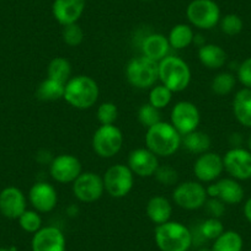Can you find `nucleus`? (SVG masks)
I'll use <instances>...</instances> for the list:
<instances>
[{
    "label": "nucleus",
    "mask_w": 251,
    "mask_h": 251,
    "mask_svg": "<svg viewBox=\"0 0 251 251\" xmlns=\"http://www.w3.org/2000/svg\"><path fill=\"white\" fill-rule=\"evenodd\" d=\"M182 136L174 128L170 122L160 121L147 129L146 146L156 156L174 155L180 149Z\"/></svg>",
    "instance_id": "1"
},
{
    "label": "nucleus",
    "mask_w": 251,
    "mask_h": 251,
    "mask_svg": "<svg viewBox=\"0 0 251 251\" xmlns=\"http://www.w3.org/2000/svg\"><path fill=\"white\" fill-rule=\"evenodd\" d=\"M155 244L160 251H188L194 244V234L180 222L169 221L156 226Z\"/></svg>",
    "instance_id": "2"
},
{
    "label": "nucleus",
    "mask_w": 251,
    "mask_h": 251,
    "mask_svg": "<svg viewBox=\"0 0 251 251\" xmlns=\"http://www.w3.org/2000/svg\"><path fill=\"white\" fill-rule=\"evenodd\" d=\"M99 95H100L99 85L91 76L76 75L67 81L63 99L72 107L78 110H88L95 105Z\"/></svg>",
    "instance_id": "3"
},
{
    "label": "nucleus",
    "mask_w": 251,
    "mask_h": 251,
    "mask_svg": "<svg viewBox=\"0 0 251 251\" xmlns=\"http://www.w3.org/2000/svg\"><path fill=\"white\" fill-rule=\"evenodd\" d=\"M159 80L173 93L186 90L191 83V69L180 57L168 55L158 63Z\"/></svg>",
    "instance_id": "4"
},
{
    "label": "nucleus",
    "mask_w": 251,
    "mask_h": 251,
    "mask_svg": "<svg viewBox=\"0 0 251 251\" xmlns=\"http://www.w3.org/2000/svg\"><path fill=\"white\" fill-rule=\"evenodd\" d=\"M126 78L134 88L151 89L159 79L158 63L144 55L133 58L126 67Z\"/></svg>",
    "instance_id": "5"
},
{
    "label": "nucleus",
    "mask_w": 251,
    "mask_h": 251,
    "mask_svg": "<svg viewBox=\"0 0 251 251\" xmlns=\"http://www.w3.org/2000/svg\"><path fill=\"white\" fill-rule=\"evenodd\" d=\"M186 16L195 27L211 30L221 21V9L214 0H192L186 9Z\"/></svg>",
    "instance_id": "6"
},
{
    "label": "nucleus",
    "mask_w": 251,
    "mask_h": 251,
    "mask_svg": "<svg viewBox=\"0 0 251 251\" xmlns=\"http://www.w3.org/2000/svg\"><path fill=\"white\" fill-rule=\"evenodd\" d=\"M105 191L113 199H123L132 191L134 185V174L128 165L116 164L106 170L102 177Z\"/></svg>",
    "instance_id": "7"
},
{
    "label": "nucleus",
    "mask_w": 251,
    "mask_h": 251,
    "mask_svg": "<svg viewBox=\"0 0 251 251\" xmlns=\"http://www.w3.org/2000/svg\"><path fill=\"white\" fill-rule=\"evenodd\" d=\"M122 146L123 134L115 125H101L93 136V149L100 158H113Z\"/></svg>",
    "instance_id": "8"
},
{
    "label": "nucleus",
    "mask_w": 251,
    "mask_h": 251,
    "mask_svg": "<svg viewBox=\"0 0 251 251\" xmlns=\"http://www.w3.org/2000/svg\"><path fill=\"white\" fill-rule=\"evenodd\" d=\"M173 200L180 208L196 211L204 207L208 200V195L206 187L200 181H185L175 187Z\"/></svg>",
    "instance_id": "9"
},
{
    "label": "nucleus",
    "mask_w": 251,
    "mask_h": 251,
    "mask_svg": "<svg viewBox=\"0 0 251 251\" xmlns=\"http://www.w3.org/2000/svg\"><path fill=\"white\" fill-rule=\"evenodd\" d=\"M200 122H201V113L194 102L178 101L174 105L170 113V123L181 136H186L196 131Z\"/></svg>",
    "instance_id": "10"
},
{
    "label": "nucleus",
    "mask_w": 251,
    "mask_h": 251,
    "mask_svg": "<svg viewBox=\"0 0 251 251\" xmlns=\"http://www.w3.org/2000/svg\"><path fill=\"white\" fill-rule=\"evenodd\" d=\"M73 194L84 203H93L100 200L105 192L103 180L100 175L91 171L81 173L73 182Z\"/></svg>",
    "instance_id": "11"
},
{
    "label": "nucleus",
    "mask_w": 251,
    "mask_h": 251,
    "mask_svg": "<svg viewBox=\"0 0 251 251\" xmlns=\"http://www.w3.org/2000/svg\"><path fill=\"white\" fill-rule=\"evenodd\" d=\"M224 170L235 180L245 181L251 178V151L248 149H230L223 156Z\"/></svg>",
    "instance_id": "12"
},
{
    "label": "nucleus",
    "mask_w": 251,
    "mask_h": 251,
    "mask_svg": "<svg viewBox=\"0 0 251 251\" xmlns=\"http://www.w3.org/2000/svg\"><path fill=\"white\" fill-rule=\"evenodd\" d=\"M81 171V163L72 154H60L55 156L50 165V174L59 183H73Z\"/></svg>",
    "instance_id": "13"
},
{
    "label": "nucleus",
    "mask_w": 251,
    "mask_h": 251,
    "mask_svg": "<svg viewBox=\"0 0 251 251\" xmlns=\"http://www.w3.org/2000/svg\"><path fill=\"white\" fill-rule=\"evenodd\" d=\"M207 195L226 204H238L244 199V188L238 180L233 177L221 178L206 187Z\"/></svg>",
    "instance_id": "14"
},
{
    "label": "nucleus",
    "mask_w": 251,
    "mask_h": 251,
    "mask_svg": "<svg viewBox=\"0 0 251 251\" xmlns=\"http://www.w3.org/2000/svg\"><path fill=\"white\" fill-rule=\"evenodd\" d=\"M223 171V156L213 151L199 155L194 164V174L200 182H213L221 177Z\"/></svg>",
    "instance_id": "15"
},
{
    "label": "nucleus",
    "mask_w": 251,
    "mask_h": 251,
    "mask_svg": "<svg viewBox=\"0 0 251 251\" xmlns=\"http://www.w3.org/2000/svg\"><path fill=\"white\" fill-rule=\"evenodd\" d=\"M32 251H67L66 236L57 226H42L31 241Z\"/></svg>",
    "instance_id": "16"
},
{
    "label": "nucleus",
    "mask_w": 251,
    "mask_h": 251,
    "mask_svg": "<svg viewBox=\"0 0 251 251\" xmlns=\"http://www.w3.org/2000/svg\"><path fill=\"white\" fill-rule=\"evenodd\" d=\"M28 201L38 213L52 212L58 203L57 190L45 181L36 182L28 191Z\"/></svg>",
    "instance_id": "17"
},
{
    "label": "nucleus",
    "mask_w": 251,
    "mask_h": 251,
    "mask_svg": "<svg viewBox=\"0 0 251 251\" xmlns=\"http://www.w3.org/2000/svg\"><path fill=\"white\" fill-rule=\"evenodd\" d=\"M27 201L20 188L9 186L0 192V213L5 218L19 219L26 211Z\"/></svg>",
    "instance_id": "18"
},
{
    "label": "nucleus",
    "mask_w": 251,
    "mask_h": 251,
    "mask_svg": "<svg viewBox=\"0 0 251 251\" xmlns=\"http://www.w3.org/2000/svg\"><path fill=\"white\" fill-rule=\"evenodd\" d=\"M128 168L139 177H151L159 168L158 156L148 148L134 149L128 155Z\"/></svg>",
    "instance_id": "19"
},
{
    "label": "nucleus",
    "mask_w": 251,
    "mask_h": 251,
    "mask_svg": "<svg viewBox=\"0 0 251 251\" xmlns=\"http://www.w3.org/2000/svg\"><path fill=\"white\" fill-rule=\"evenodd\" d=\"M86 6V0H54L52 5L53 18L62 26L78 23Z\"/></svg>",
    "instance_id": "20"
},
{
    "label": "nucleus",
    "mask_w": 251,
    "mask_h": 251,
    "mask_svg": "<svg viewBox=\"0 0 251 251\" xmlns=\"http://www.w3.org/2000/svg\"><path fill=\"white\" fill-rule=\"evenodd\" d=\"M170 43L168 37L161 33H151L143 40L142 43V52L144 57L159 63L161 59L169 55Z\"/></svg>",
    "instance_id": "21"
},
{
    "label": "nucleus",
    "mask_w": 251,
    "mask_h": 251,
    "mask_svg": "<svg viewBox=\"0 0 251 251\" xmlns=\"http://www.w3.org/2000/svg\"><path fill=\"white\" fill-rule=\"evenodd\" d=\"M146 213L151 222L156 226L170 221L173 214V206L170 201L164 196H153L148 201L146 207Z\"/></svg>",
    "instance_id": "22"
},
{
    "label": "nucleus",
    "mask_w": 251,
    "mask_h": 251,
    "mask_svg": "<svg viewBox=\"0 0 251 251\" xmlns=\"http://www.w3.org/2000/svg\"><path fill=\"white\" fill-rule=\"evenodd\" d=\"M226 52L218 45L207 43L202 45L199 50V59L207 69H221L226 63Z\"/></svg>",
    "instance_id": "23"
},
{
    "label": "nucleus",
    "mask_w": 251,
    "mask_h": 251,
    "mask_svg": "<svg viewBox=\"0 0 251 251\" xmlns=\"http://www.w3.org/2000/svg\"><path fill=\"white\" fill-rule=\"evenodd\" d=\"M233 112L240 125L251 128V89L244 88L235 94Z\"/></svg>",
    "instance_id": "24"
},
{
    "label": "nucleus",
    "mask_w": 251,
    "mask_h": 251,
    "mask_svg": "<svg viewBox=\"0 0 251 251\" xmlns=\"http://www.w3.org/2000/svg\"><path fill=\"white\" fill-rule=\"evenodd\" d=\"M168 40L174 50H185L195 42V32L187 24H177L170 30Z\"/></svg>",
    "instance_id": "25"
},
{
    "label": "nucleus",
    "mask_w": 251,
    "mask_h": 251,
    "mask_svg": "<svg viewBox=\"0 0 251 251\" xmlns=\"http://www.w3.org/2000/svg\"><path fill=\"white\" fill-rule=\"evenodd\" d=\"M211 138L207 133L204 132L196 131L191 132V133L182 136V142H181V146L185 147V149L187 151L192 154H196V155H201V154L207 153L211 148Z\"/></svg>",
    "instance_id": "26"
},
{
    "label": "nucleus",
    "mask_w": 251,
    "mask_h": 251,
    "mask_svg": "<svg viewBox=\"0 0 251 251\" xmlns=\"http://www.w3.org/2000/svg\"><path fill=\"white\" fill-rule=\"evenodd\" d=\"M244 241L240 234L235 230H224L216 240H213L212 251H243Z\"/></svg>",
    "instance_id": "27"
},
{
    "label": "nucleus",
    "mask_w": 251,
    "mask_h": 251,
    "mask_svg": "<svg viewBox=\"0 0 251 251\" xmlns=\"http://www.w3.org/2000/svg\"><path fill=\"white\" fill-rule=\"evenodd\" d=\"M66 84L47 78L38 85L36 96L42 101H57L64 98Z\"/></svg>",
    "instance_id": "28"
},
{
    "label": "nucleus",
    "mask_w": 251,
    "mask_h": 251,
    "mask_svg": "<svg viewBox=\"0 0 251 251\" xmlns=\"http://www.w3.org/2000/svg\"><path fill=\"white\" fill-rule=\"evenodd\" d=\"M47 75L48 78L67 84V81L72 78L71 62L64 57H54L47 67Z\"/></svg>",
    "instance_id": "29"
},
{
    "label": "nucleus",
    "mask_w": 251,
    "mask_h": 251,
    "mask_svg": "<svg viewBox=\"0 0 251 251\" xmlns=\"http://www.w3.org/2000/svg\"><path fill=\"white\" fill-rule=\"evenodd\" d=\"M235 84L236 79L233 74L229 72H222L213 78L211 83V89L216 95L226 96L233 91Z\"/></svg>",
    "instance_id": "30"
},
{
    "label": "nucleus",
    "mask_w": 251,
    "mask_h": 251,
    "mask_svg": "<svg viewBox=\"0 0 251 251\" xmlns=\"http://www.w3.org/2000/svg\"><path fill=\"white\" fill-rule=\"evenodd\" d=\"M171 99H173V91L163 84L154 85L149 93V103L158 110L165 108L171 102Z\"/></svg>",
    "instance_id": "31"
},
{
    "label": "nucleus",
    "mask_w": 251,
    "mask_h": 251,
    "mask_svg": "<svg viewBox=\"0 0 251 251\" xmlns=\"http://www.w3.org/2000/svg\"><path fill=\"white\" fill-rule=\"evenodd\" d=\"M18 221L21 229L25 230L26 233L35 234L36 231H38L42 228V218H41L40 213H38L37 211L26 209V211L19 217Z\"/></svg>",
    "instance_id": "32"
},
{
    "label": "nucleus",
    "mask_w": 251,
    "mask_h": 251,
    "mask_svg": "<svg viewBox=\"0 0 251 251\" xmlns=\"http://www.w3.org/2000/svg\"><path fill=\"white\" fill-rule=\"evenodd\" d=\"M138 121L144 128H151V126L156 125L161 121L160 110L151 106V103H144L138 110Z\"/></svg>",
    "instance_id": "33"
},
{
    "label": "nucleus",
    "mask_w": 251,
    "mask_h": 251,
    "mask_svg": "<svg viewBox=\"0 0 251 251\" xmlns=\"http://www.w3.org/2000/svg\"><path fill=\"white\" fill-rule=\"evenodd\" d=\"M224 231V226L219 218L209 217L206 221H203L200 226V234L203 236L206 240H216L219 235Z\"/></svg>",
    "instance_id": "34"
},
{
    "label": "nucleus",
    "mask_w": 251,
    "mask_h": 251,
    "mask_svg": "<svg viewBox=\"0 0 251 251\" xmlns=\"http://www.w3.org/2000/svg\"><path fill=\"white\" fill-rule=\"evenodd\" d=\"M62 40L69 47H76L80 45L84 40V31L78 23L71 24V25L63 26Z\"/></svg>",
    "instance_id": "35"
},
{
    "label": "nucleus",
    "mask_w": 251,
    "mask_h": 251,
    "mask_svg": "<svg viewBox=\"0 0 251 251\" xmlns=\"http://www.w3.org/2000/svg\"><path fill=\"white\" fill-rule=\"evenodd\" d=\"M221 30L222 32L228 36H236L243 31L244 23L241 18L236 14H226L224 18L221 19Z\"/></svg>",
    "instance_id": "36"
},
{
    "label": "nucleus",
    "mask_w": 251,
    "mask_h": 251,
    "mask_svg": "<svg viewBox=\"0 0 251 251\" xmlns=\"http://www.w3.org/2000/svg\"><path fill=\"white\" fill-rule=\"evenodd\" d=\"M96 117L100 125H115L118 117V108L113 102H102L98 107Z\"/></svg>",
    "instance_id": "37"
},
{
    "label": "nucleus",
    "mask_w": 251,
    "mask_h": 251,
    "mask_svg": "<svg viewBox=\"0 0 251 251\" xmlns=\"http://www.w3.org/2000/svg\"><path fill=\"white\" fill-rule=\"evenodd\" d=\"M154 176H155L156 181L164 186H173L178 180L177 171L171 168L170 165H159Z\"/></svg>",
    "instance_id": "38"
},
{
    "label": "nucleus",
    "mask_w": 251,
    "mask_h": 251,
    "mask_svg": "<svg viewBox=\"0 0 251 251\" xmlns=\"http://www.w3.org/2000/svg\"><path fill=\"white\" fill-rule=\"evenodd\" d=\"M238 79L245 88L251 89V57L244 60L239 66Z\"/></svg>",
    "instance_id": "39"
},
{
    "label": "nucleus",
    "mask_w": 251,
    "mask_h": 251,
    "mask_svg": "<svg viewBox=\"0 0 251 251\" xmlns=\"http://www.w3.org/2000/svg\"><path fill=\"white\" fill-rule=\"evenodd\" d=\"M224 204L226 203H223V202L219 201V200L211 199L209 201L207 200L204 206L207 207V211H208L209 216L213 217V218H219V217L223 216L224 212H226V206H224Z\"/></svg>",
    "instance_id": "40"
},
{
    "label": "nucleus",
    "mask_w": 251,
    "mask_h": 251,
    "mask_svg": "<svg viewBox=\"0 0 251 251\" xmlns=\"http://www.w3.org/2000/svg\"><path fill=\"white\" fill-rule=\"evenodd\" d=\"M244 216L248 219V222L251 223V197L244 204Z\"/></svg>",
    "instance_id": "41"
},
{
    "label": "nucleus",
    "mask_w": 251,
    "mask_h": 251,
    "mask_svg": "<svg viewBox=\"0 0 251 251\" xmlns=\"http://www.w3.org/2000/svg\"><path fill=\"white\" fill-rule=\"evenodd\" d=\"M248 147H249V151H251V133H250V136H249V138H248Z\"/></svg>",
    "instance_id": "42"
},
{
    "label": "nucleus",
    "mask_w": 251,
    "mask_h": 251,
    "mask_svg": "<svg viewBox=\"0 0 251 251\" xmlns=\"http://www.w3.org/2000/svg\"><path fill=\"white\" fill-rule=\"evenodd\" d=\"M197 251H212L211 248H200Z\"/></svg>",
    "instance_id": "43"
},
{
    "label": "nucleus",
    "mask_w": 251,
    "mask_h": 251,
    "mask_svg": "<svg viewBox=\"0 0 251 251\" xmlns=\"http://www.w3.org/2000/svg\"><path fill=\"white\" fill-rule=\"evenodd\" d=\"M0 251H11L10 249H5V248H0Z\"/></svg>",
    "instance_id": "44"
},
{
    "label": "nucleus",
    "mask_w": 251,
    "mask_h": 251,
    "mask_svg": "<svg viewBox=\"0 0 251 251\" xmlns=\"http://www.w3.org/2000/svg\"><path fill=\"white\" fill-rule=\"evenodd\" d=\"M143 1H151V0H143Z\"/></svg>",
    "instance_id": "45"
}]
</instances>
